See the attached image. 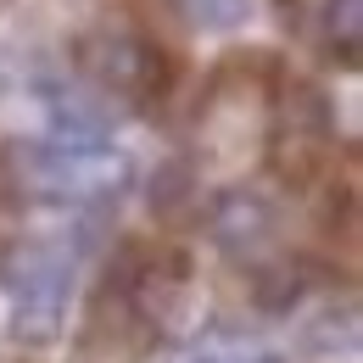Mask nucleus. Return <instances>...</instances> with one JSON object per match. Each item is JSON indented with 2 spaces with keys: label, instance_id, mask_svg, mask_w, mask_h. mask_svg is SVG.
I'll use <instances>...</instances> for the list:
<instances>
[{
  "label": "nucleus",
  "instance_id": "obj_9",
  "mask_svg": "<svg viewBox=\"0 0 363 363\" xmlns=\"http://www.w3.org/2000/svg\"><path fill=\"white\" fill-rule=\"evenodd\" d=\"M184 11L207 28H235V23H246L252 0H184Z\"/></svg>",
  "mask_w": 363,
  "mask_h": 363
},
{
  "label": "nucleus",
  "instance_id": "obj_7",
  "mask_svg": "<svg viewBox=\"0 0 363 363\" xmlns=\"http://www.w3.org/2000/svg\"><path fill=\"white\" fill-rule=\"evenodd\" d=\"M302 274H308V263H291V257H279V263H269V269H257V302L263 308H291L296 296H302Z\"/></svg>",
  "mask_w": 363,
  "mask_h": 363
},
{
  "label": "nucleus",
  "instance_id": "obj_11",
  "mask_svg": "<svg viewBox=\"0 0 363 363\" xmlns=\"http://www.w3.org/2000/svg\"><path fill=\"white\" fill-rule=\"evenodd\" d=\"M246 363H274V358H246Z\"/></svg>",
  "mask_w": 363,
  "mask_h": 363
},
{
  "label": "nucleus",
  "instance_id": "obj_1",
  "mask_svg": "<svg viewBox=\"0 0 363 363\" xmlns=\"http://www.w3.org/2000/svg\"><path fill=\"white\" fill-rule=\"evenodd\" d=\"M11 174L23 196L56 207H101L135 184V162L106 135H45L11 151Z\"/></svg>",
  "mask_w": 363,
  "mask_h": 363
},
{
  "label": "nucleus",
  "instance_id": "obj_4",
  "mask_svg": "<svg viewBox=\"0 0 363 363\" xmlns=\"http://www.w3.org/2000/svg\"><path fill=\"white\" fill-rule=\"evenodd\" d=\"M118 291H123V308L135 313V324L151 335H179L190 308H196V274H190V257L179 246L129 252Z\"/></svg>",
  "mask_w": 363,
  "mask_h": 363
},
{
  "label": "nucleus",
  "instance_id": "obj_2",
  "mask_svg": "<svg viewBox=\"0 0 363 363\" xmlns=\"http://www.w3.org/2000/svg\"><path fill=\"white\" fill-rule=\"evenodd\" d=\"M6 318L23 347H50L73 308V263L45 240H17L0 263Z\"/></svg>",
  "mask_w": 363,
  "mask_h": 363
},
{
  "label": "nucleus",
  "instance_id": "obj_10",
  "mask_svg": "<svg viewBox=\"0 0 363 363\" xmlns=\"http://www.w3.org/2000/svg\"><path fill=\"white\" fill-rule=\"evenodd\" d=\"M313 330H318V335H330V330H335V308H330V313L318 318ZM341 347H347V352H352V347H358V313H352V308H347V313H341Z\"/></svg>",
  "mask_w": 363,
  "mask_h": 363
},
{
  "label": "nucleus",
  "instance_id": "obj_6",
  "mask_svg": "<svg viewBox=\"0 0 363 363\" xmlns=\"http://www.w3.org/2000/svg\"><path fill=\"white\" fill-rule=\"evenodd\" d=\"M318 40H324V56L341 62L347 73L358 67L363 56V0H324L318 11Z\"/></svg>",
  "mask_w": 363,
  "mask_h": 363
},
{
  "label": "nucleus",
  "instance_id": "obj_8",
  "mask_svg": "<svg viewBox=\"0 0 363 363\" xmlns=\"http://www.w3.org/2000/svg\"><path fill=\"white\" fill-rule=\"evenodd\" d=\"M190 201H196V179H190V168H184V162H168V168L151 179V207L174 218V213H184Z\"/></svg>",
  "mask_w": 363,
  "mask_h": 363
},
{
  "label": "nucleus",
  "instance_id": "obj_3",
  "mask_svg": "<svg viewBox=\"0 0 363 363\" xmlns=\"http://www.w3.org/2000/svg\"><path fill=\"white\" fill-rule=\"evenodd\" d=\"M73 62H79V73L90 79L95 90L118 95V101H129V106H157L162 95L174 90V79H179L174 56L157 45L151 34L112 28V23L84 28V34L73 40Z\"/></svg>",
  "mask_w": 363,
  "mask_h": 363
},
{
  "label": "nucleus",
  "instance_id": "obj_5",
  "mask_svg": "<svg viewBox=\"0 0 363 363\" xmlns=\"http://www.w3.org/2000/svg\"><path fill=\"white\" fill-rule=\"evenodd\" d=\"M274 229H279L274 201L257 196V190H246V184H229V190H218L207 201V235H213V246H224L229 257L263 252L274 240Z\"/></svg>",
  "mask_w": 363,
  "mask_h": 363
}]
</instances>
